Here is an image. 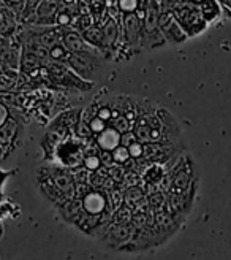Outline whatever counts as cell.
I'll return each instance as SVG.
<instances>
[{"label": "cell", "mask_w": 231, "mask_h": 260, "mask_svg": "<svg viewBox=\"0 0 231 260\" xmlns=\"http://www.w3.org/2000/svg\"><path fill=\"white\" fill-rule=\"evenodd\" d=\"M54 155L57 157L59 164L63 168H67V170L80 168L81 165H84V160H86L84 143L80 137L67 135L57 145Z\"/></svg>", "instance_id": "1"}, {"label": "cell", "mask_w": 231, "mask_h": 260, "mask_svg": "<svg viewBox=\"0 0 231 260\" xmlns=\"http://www.w3.org/2000/svg\"><path fill=\"white\" fill-rule=\"evenodd\" d=\"M67 63L84 81H94L95 76L101 70L100 59L92 51H87V53H70Z\"/></svg>", "instance_id": "2"}, {"label": "cell", "mask_w": 231, "mask_h": 260, "mask_svg": "<svg viewBox=\"0 0 231 260\" xmlns=\"http://www.w3.org/2000/svg\"><path fill=\"white\" fill-rule=\"evenodd\" d=\"M62 45L65 46L68 53H87L89 45L83 40L80 32L76 30H62Z\"/></svg>", "instance_id": "3"}, {"label": "cell", "mask_w": 231, "mask_h": 260, "mask_svg": "<svg viewBox=\"0 0 231 260\" xmlns=\"http://www.w3.org/2000/svg\"><path fill=\"white\" fill-rule=\"evenodd\" d=\"M121 141H122V135L112 127H106L103 132L98 134L97 138L98 148L105 152H112L114 149H118L121 146Z\"/></svg>", "instance_id": "4"}, {"label": "cell", "mask_w": 231, "mask_h": 260, "mask_svg": "<svg viewBox=\"0 0 231 260\" xmlns=\"http://www.w3.org/2000/svg\"><path fill=\"white\" fill-rule=\"evenodd\" d=\"M141 35V21L136 18L135 13L124 15V37L128 45H136Z\"/></svg>", "instance_id": "5"}, {"label": "cell", "mask_w": 231, "mask_h": 260, "mask_svg": "<svg viewBox=\"0 0 231 260\" xmlns=\"http://www.w3.org/2000/svg\"><path fill=\"white\" fill-rule=\"evenodd\" d=\"M57 4L54 0H42L35 8V18H38V24H51L49 21L56 22L57 16Z\"/></svg>", "instance_id": "6"}, {"label": "cell", "mask_w": 231, "mask_h": 260, "mask_svg": "<svg viewBox=\"0 0 231 260\" xmlns=\"http://www.w3.org/2000/svg\"><path fill=\"white\" fill-rule=\"evenodd\" d=\"M101 35H103V42H101V48L105 49H112L119 40L121 29L115 19H108L106 24L101 27Z\"/></svg>", "instance_id": "7"}, {"label": "cell", "mask_w": 231, "mask_h": 260, "mask_svg": "<svg viewBox=\"0 0 231 260\" xmlns=\"http://www.w3.org/2000/svg\"><path fill=\"white\" fill-rule=\"evenodd\" d=\"M83 208L84 211L92 214V216H98L101 211L106 208V199L98 192H92V193H86V199L83 202Z\"/></svg>", "instance_id": "8"}, {"label": "cell", "mask_w": 231, "mask_h": 260, "mask_svg": "<svg viewBox=\"0 0 231 260\" xmlns=\"http://www.w3.org/2000/svg\"><path fill=\"white\" fill-rule=\"evenodd\" d=\"M36 40L40 42V45L45 46L46 49H53L54 46L62 43V35H59L57 29H46L38 34Z\"/></svg>", "instance_id": "9"}, {"label": "cell", "mask_w": 231, "mask_h": 260, "mask_svg": "<svg viewBox=\"0 0 231 260\" xmlns=\"http://www.w3.org/2000/svg\"><path fill=\"white\" fill-rule=\"evenodd\" d=\"M200 13H201V18L204 22H211L212 19H215L217 16L220 15V7L217 5L215 0H203L200 4Z\"/></svg>", "instance_id": "10"}, {"label": "cell", "mask_w": 231, "mask_h": 260, "mask_svg": "<svg viewBox=\"0 0 231 260\" xmlns=\"http://www.w3.org/2000/svg\"><path fill=\"white\" fill-rule=\"evenodd\" d=\"M42 65V60L38 59L33 53H29V51H25V53L21 56V70L25 72V73H38V69H40Z\"/></svg>", "instance_id": "11"}, {"label": "cell", "mask_w": 231, "mask_h": 260, "mask_svg": "<svg viewBox=\"0 0 231 260\" xmlns=\"http://www.w3.org/2000/svg\"><path fill=\"white\" fill-rule=\"evenodd\" d=\"M83 40L89 45V46H95V48H101V42H103V35H101V29L98 27H91L81 34Z\"/></svg>", "instance_id": "12"}, {"label": "cell", "mask_w": 231, "mask_h": 260, "mask_svg": "<svg viewBox=\"0 0 231 260\" xmlns=\"http://www.w3.org/2000/svg\"><path fill=\"white\" fill-rule=\"evenodd\" d=\"M0 59H2V62H4L5 65H8V67L16 69L18 65H19V60H21V57H19V51H18L16 48L8 46V48H5V49L2 51V53H0Z\"/></svg>", "instance_id": "13"}, {"label": "cell", "mask_w": 231, "mask_h": 260, "mask_svg": "<svg viewBox=\"0 0 231 260\" xmlns=\"http://www.w3.org/2000/svg\"><path fill=\"white\" fill-rule=\"evenodd\" d=\"M139 0H118V7L124 15H132L138 10Z\"/></svg>", "instance_id": "14"}, {"label": "cell", "mask_w": 231, "mask_h": 260, "mask_svg": "<svg viewBox=\"0 0 231 260\" xmlns=\"http://www.w3.org/2000/svg\"><path fill=\"white\" fill-rule=\"evenodd\" d=\"M71 21H73L71 15H70L68 11H65V10H60V11L57 13V16H56V22H57L59 25H62V27H65V25H70Z\"/></svg>", "instance_id": "15"}, {"label": "cell", "mask_w": 231, "mask_h": 260, "mask_svg": "<svg viewBox=\"0 0 231 260\" xmlns=\"http://www.w3.org/2000/svg\"><path fill=\"white\" fill-rule=\"evenodd\" d=\"M7 122V110L4 108V105H0V127Z\"/></svg>", "instance_id": "16"}, {"label": "cell", "mask_w": 231, "mask_h": 260, "mask_svg": "<svg viewBox=\"0 0 231 260\" xmlns=\"http://www.w3.org/2000/svg\"><path fill=\"white\" fill-rule=\"evenodd\" d=\"M10 173H2V172H0V189H2V184H4V181H5V178ZM0 199H2V190H0Z\"/></svg>", "instance_id": "17"}, {"label": "cell", "mask_w": 231, "mask_h": 260, "mask_svg": "<svg viewBox=\"0 0 231 260\" xmlns=\"http://www.w3.org/2000/svg\"><path fill=\"white\" fill-rule=\"evenodd\" d=\"M8 2H10L11 5H19V7H21V5H22V2L25 4V0H8Z\"/></svg>", "instance_id": "18"}, {"label": "cell", "mask_w": 231, "mask_h": 260, "mask_svg": "<svg viewBox=\"0 0 231 260\" xmlns=\"http://www.w3.org/2000/svg\"><path fill=\"white\" fill-rule=\"evenodd\" d=\"M25 2H27V7H35L36 8V2H38V0H25Z\"/></svg>", "instance_id": "19"}, {"label": "cell", "mask_w": 231, "mask_h": 260, "mask_svg": "<svg viewBox=\"0 0 231 260\" xmlns=\"http://www.w3.org/2000/svg\"><path fill=\"white\" fill-rule=\"evenodd\" d=\"M4 24H5V19H4V16H2V13H0V29L4 27Z\"/></svg>", "instance_id": "20"}, {"label": "cell", "mask_w": 231, "mask_h": 260, "mask_svg": "<svg viewBox=\"0 0 231 260\" xmlns=\"http://www.w3.org/2000/svg\"><path fill=\"white\" fill-rule=\"evenodd\" d=\"M62 2L65 5H71V4H74V0H62Z\"/></svg>", "instance_id": "21"}, {"label": "cell", "mask_w": 231, "mask_h": 260, "mask_svg": "<svg viewBox=\"0 0 231 260\" xmlns=\"http://www.w3.org/2000/svg\"><path fill=\"white\" fill-rule=\"evenodd\" d=\"M2 235H4V225L0 222V238H2Z\"/></svg>", "instance_id": "22"}, {"label": "cell", "mask_w": 231, "mask_h": 260, "mask_svg": "<svg viewBox=\"0 0 231 260\" xmlns=\"http://www.w3.org/2000/svg\"><path fill=\"white\" fill-rule=\"evenodd\" d=\"M191 2H195V4H201L203 0H191Z\"/></svg>", "instance_id": "23"}, {"label": "cell", "mask_w": 231, "mask_h": 260, "mask_svg": "<svg viewBox=\"0 0 231 260\" xmlns=\"http://www.w3.org/2000/svg\"><path fill=\"white\" fill-rule=\"evenodd\" d=\"M0 154H2V145H0Z\"/></svg>", "instance_id": "24"}]
</instances>
